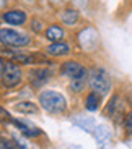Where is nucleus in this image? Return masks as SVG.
Instances as JSON below:
<instances>
[{"instance_id":"423d86ee","label":"nucleus","mask_w":132,"mask_h":149,"mask_svg":"<svg viewBox=\"0 0 132 149\" xmlns=\"http://www.w3.org/2000/svg\"><path fill=\"white\" fill-rule=\"evenodd\" d=\"M57 67H46V65H36L26 70V81L34 89H44L46 84H49L56 76Z\"/></svg>"},{"instance_id":"f257e3e1","label":"nucleus","mask_w":132,"mask_h":149,"mask_svg":"<svg viewBox=\"0 0 132 149\" xmlns=\"http://www.w3.org/2000/svg\"><path fill=\"white\" fill-rule=\"evenodd\" d=\"M38 37L33 36L26 28H11L2 26L0 28V45L11 49H31L36 45Z\"/></svg>"},{"instance_id":"ddd939ff","label":"nucleus","mask_w":132,"mask_h":149,"mask_svg":"<svg viewBox=\"0 0 132 149\" xmlns=\"http://www.w3.org/2000/svg\"><path fill=\"white\" fill-rule=\"evenodd\" d=\"M101 104H103V96L95 91H88L85 94V99H83V107L85 110L88 112H98L101 109Z\"/></svg>"},{"instance_id":"9b49d317","label":"nucleus","mask_w":132,"mask_h":149,"mask_svg":"<svg viewBox=\"0 0 132 149\" xmlns=\"http://www.w3.org/2000/svg\"><path fill=\"white\" fill-rule=\"evenodd\" d=\"M11 125L16 128V130L20 131V133L23 134V136H26V138L30 139H34V138H39V136H42V130L39 127H36L33 122H30V120L26 118H20V117H13V122H11Z\"/></svg>"},{"instance_id":"0eeeda50","label":"nucleus","mask_w":132,"mask_h":149,"mask_svg":"<svg viewBox=\"0 0 132 149\" xmlns=\"http://www.w3.org/2000/svg\"><path fill=\"white\" fill-rule=\"evenodd\" d=\"M41 50L49 58L62 62V60L68 58V57H73V54H75V44L70 39L59 41V42H47V44H44L41 47Z\"/></svg>"},{"instance_id":"4468645a","label":"nucleus","mask_w":132,"mask_h":149,"mask_svg":"<svg viewBox=\"0 0 132 149\" xmlns=\"http://www.w3.org/2000/svg\"><path fill=\"white\" fill-rule=\"evenodd\" d=\"M46 26H47V23H46L44 18H41V16H38V15H33L30 19V23H28L26 29L30 31L33 36L42 37V34H44V31H46Z\"/></svg>"},{"instance_id":"f8f14e48","label":"nucleus","mask_w":132,"mask_h":149,"mask_svg":"<svg viewBox=\"0 0 132 149\" xmlns=\"http://www.w3.org/2000/svg\"><path fill=\"white\" fill-rule=\"evenodd\" d=\"M106 115L109 117V118L116 120L119 118V117L124 115V102L121 101V97L117 96V94H114V96H111L109 102L106 104Z\"/></svg>"},{"instance_id":"39448f33","label":"nucleus","mask_w":132,"mask_h":149,"mask_svg":"<svg viewBox=\"0 0 132 149\" xmlns=\"http://www.w3.org/2000/svg\"><path fill=\"white\" fill-rule=\"evenodd\" d=\"M88 89L95 93L101 94L103 97L108 96L113 89V79L108 70L103 67H91L90 68V76H88Z\"/></svg>"},{"instance_id":"1a4fd4ad","label":"nucleus","mask_w":132,"mask_h":149,"mask_svg":"<svg viewBox=\"0 0 132 149\" xmlns=\"http://www.w3.org/2000/svg\"><path fill=\"white\" fill-rule=\"evenodd\" d=\"M57 18H59L57 21H61L67 29L72 31V29H75V28H78V24L82 23V13L73 5H65V7H62L59 10Z\"/></svg>"},{"instance_id":"aec40b11","label":"nucleus","mask_w":132,"mask_h":149,"mask_svg":"<svg viewBox=\"0 0 132 149\" xmlns=\"http://www.w3.org/2000/svg\"><path fill=\"white\" fill-rule=\"evenodd\" d=\"M124 130L127 136H132V109L126 113V118H124Z\"/></svg>"},{"instance_id":"9d476101","label":"nucleus","mask_w":132,"mask_h":149,"mask_svg":"<svg viewBox=\"0 0 132 149\" xmlns=\"http://www.w3.org/2000/svg\"><path fill=\"white\" fill-rule=\"evenodd\" d=\"M68 36H70V29H67L61 21H51V23H47L46 31L41 39L47 44V42L65 41V39H68Z\"/></svg>"},{"instance_id":"6ab92c4d","label":"nucleus","mask_w":132,"mask_h":149,"mask_svg":"<svg viewBox=\"0 0 132 149\" xmlns=\"http://www.w3.org/2000/svg\"><path fill=\"white\" fill-rule=\"evenodd\" d=\"M11 122H13V115H11L7 109H4L2 105H0V123H4V125H11Z\"/></svg>"},{"instance_id":"dca6fc26","label":"nucleus","mask_w":132,"mask_h":149,"mask_svg":"<svg viewBox=\"0 0 132 149\" xmlns=\"http://www.w3.org/2000/svg\"><path fill=\"white\" fill-rule=\"evenodd\" d=\"M88 88V78H80V79H72L68 81V91L72 94H83Z\"/></svg>"},{"instance_id":"7ed1b4c3","label":"nucleus","mask_w":132,"mask_h":149,"mask_svg":"<svg viewBox=\"0 0 132 149\" xmlns=\"http://www.w3.org/2000/svg\"><path fill=\"white\" fill-rule=\"evenodd\" d=\"M25 81H26L25 67L18 65L13 60H7L2 78H0V88H4V89H15V88L21 86Z\"/></svg>"},{"instance_id":"4be33fe9","label":"nucleus","mask_w":132,"mask_h":149,"mask_svg":"<svg viewBox=\"0 0 132 149\" xmlns=\"http://www.w3.org/2000/svg\"><path fill=\"white\" fill-rule=\"evenodd\" d=\"M5 26V23H4V18H2V11H0V28Z\"/></svg>"},{"instance_id":"f03ea898","label":"nucleus","mask_w":132,"mask_h":149,"mask_svg":"<svg viewBox=\"0 0 132 149\" xmlns=\"http://www.w3.org/2000/svg\"><path fill=\"white\" fill-rule=\"evenodd\" d=\"M38 104L44 112L56 117L64 115L68 109L67 97L56 89H41V93L38 94Z\"/></svg>"},{"instance_id":"20e7f679","label":"nucleus","mask_w":132,"mask_h":149,"mask_svg":"<svg viewBox=\"0 0 132 149\" xmlns=\"http://www.w3.org/2000/svg\"><path fill=\"white\" fill-rule=\"evenodd\" d=\"M57 73H59V76L72 81V79L88 78L90 76V68L83 63L80 58H77V57H68V58L59 62Z\"/></svg>"},{"instance_id":"6e6552de","label":"nucleus","mask_w":132,"mask_h":149,"mask_svg":"<svg viewBox=\"0 0 132 149\" xmlns=\"http://www.w3.org/2000/svg\"><path fill=\"white\" fill-rule=\"evenodd\" d=\"M2 18H4L5 26L11 28H28V23L31 19L30 11L25 7L20 5H11L2 11Z\"/></svg>"},{"instance_id":"412c9836","label":"nucleus","mask_w":132,"mask_h":149,"mask_svg":"<svg viewBox=\"0 0 132 149\" xmlns=\"http://www.w3.org/2000/svg\"><path fill=\"white\" fill-rule=\"evenodd\" d=\"M5 62H7V58H5L2 54H0V78H2V73H4V68H5Z\"/></svg>"},{"instance_id":"f3484780","label":"nucleus","mask_w":132,"mask_h":149,"mask_svg":"<svg viewBox=\"0 0 132 149\" xmlns=\"http://www.w3.org/2000/svg\"><path fill=\"white\" fill-rule=\"evenodd\" d=\"M11 139L15 141V144H16V148H18V149H33V148H31V144L28 143V139H30V138L23 136L21 133H11Z\"/></svg>"},{"instance_id":"a211bd4d","label":"nucleus","mask_w":132,"mask_h":149,"mask_svg":"<svg viewBox=\"0 0 132 149\" xmlns=\"http://www.w3.org/2000/svg\"><path fill=\"white\" fill-rule=\"evenodd\" d=\"M0 149H18V148H16L15 141L11 138H7L0 133Z\"/></svg>"},{"instance_id":"2eb2a0df","label":"nucleus","mask_w":132,"mask_h":149,"mask_svg":"<svg viewBox=\"0 0 132 149\" xmlns=\"http://www.w3.org/2000/svg\"><path fill=\"white\" fill-rule=\"evenodd\" d=\"M15 112H20L23 115H33V113H38L39 110V104H34L33 101H20L13 105Z\"/></svg>"}]
</instances>
